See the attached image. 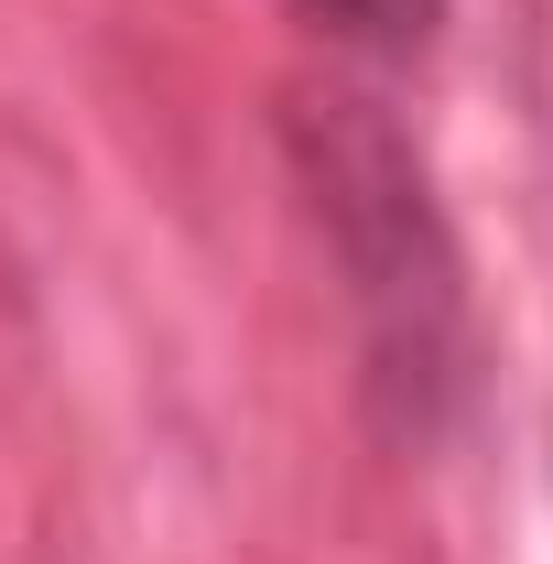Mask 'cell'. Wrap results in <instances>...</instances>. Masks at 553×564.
Instances as JSON below:
<instances>
[{"mask_svg": "<svg viewBox=\"0 0 553 564\" xmlns=\"http://www.w3.org/2000/svg\"><path fill=\"white\" fill-rule=\"evenodd\" d=\"M315 11L347 22V33H369V44H413V33H434L445 0H315Z\"/></svg>", "mask_w": 553, "mask_h": 564, "instance_id": "cell-1", "label": "cell"}]
</instances>
